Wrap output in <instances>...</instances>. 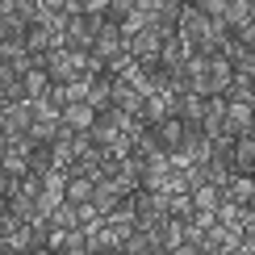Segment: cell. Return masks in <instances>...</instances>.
I'll return each mask as SVG.
<instances>
[{"mask_svg": "<svg viewBox=\"0 0 255 255\" xmlns=\"http://www.w3.org/2000/svg\"><path fill=\"white\" fill-rule=\"evenodd\" d=\"M172 113V92H155V97H146L142 101V109H138V122L142 126H159Z\"/></svg>", "mask_w": 255, "mask_h": 255, "instance_id": "12", "label": "cell"}, {"mask_svg": "<svg viewBox=\"0 0 255 255\" xmlns=\"http://www.w3.org/2000/svg\"><path fill=\"white\" fill-rule=\"evenodd\" d=\"M109 4H113V0H84V8H97V13H105Z\"/></svg>", "mask_w": 255, "mask_h": 255, "instance_id": "33", "label": "cell"}, {"mask_svg": "<svg viewBox=\"0 0 255 255\" xmlns=\"http://www.w3.org/2000/svg\"><path fill=\"white\" fill-rule=\"evenodd\" d=\"M251 122H255V105H251V101H230V109H226V130H222V134L243 138V134H251Z\"/></svg>", "mask_w": 255, "mask_h": 255, "instance_id": "8", "label": "cell"}, {"mask_svg": "<svg viewBox=\"0 0 255 255\" xmlns=\"http://www.w3.org/2000/svg\"><path fill=\"white\" fill-rule=\"evenodd\" d=\"M25 34H29V21L21 13H0V59L25 46Z\"/></svg>", "mask_w": 255, "mask_h": 255, "instance_id": "4", "label": "cell"}, {"mask_svg": "<svg viewBox=\"0 0 255 255\" xmlns=\"http://www.w3.org/2000/svg\"><path fill=\"white\" fill-rule=\"evenodd\" d=\"M243 21H251V0H230L226 4V25L239 29Z\"/></svg>", "mask_w": 255, "mask_h": 255, "instance_id": "24", "label": "cell"}, {"mask_svg": "<svg viewBox=\"0 0 255 255\" xmlns=\"http://www.w3.org/2000/svg\"><path fill=\"white\" fill-rule=\"evenodd\" d=\"M167 209H172L176 218H193V214H197V201H193V193H172Z\"/></svg>", "mask_w": 255, "mask_h": 255, "instance_id": "26", "label": "cell"}, {"mask_svg": "<svg viewBox=\"0 0 255 255\" xmlns=\"http://www.w3.org/2000/svg\"><path fill=\"white\" fill-rule=\"evenodd\" d=\"M50 46H63V38L55 34V29H46L42 21H34V25H29V34H25V50H34V55H46Z\"/></svg>", "mask_w": 255, "mask_h": 255, "instance_id": "15", "label": "cell"}, {"mask_svg": "<svg viewBox=\"0 0 255 255\" xmlns=\"http://www.w3.org/2000/svg\"><path fill=\"white\" fill-rule=\"evenodd\" d=\"M21 80H25V97H29V101H42V97L50 92V84H55V76H50L42 63H38V67H29Z\"/></svg>", "mask_w": 255, "mask_h": 255, "instance_id": "17", "label": "cell"}, {"mask_svg": "<svg viewBox=\"0 0 255 255\" xmlns=\"http://www.w3.org/2000/svg\"><path fill=\"white\" fill-rule=\"evenodd\" d=\"M243 255H255V209H251L247 226H243Z\"/></svg>", "mask_w": 255, "mask_h": 255, "instance_id": "30", "label": "cell"}, {"mask_svg": "<svg viewBox=\"0 0 255 255\" xmlns=\"http://www.w3.org/2000/svg\"><path fill=\"white\" fill-rule=\"evenodd\" d=\"M201 247H205V230H201L193 218H184V243H180V255H193Z\"/></svg>", "mask_w": 255, "mask_h": 255, "instance_id": "22", "label": "cell"}, {"mask_svg": "<svg viewBox=\"0 0 255 255\" xmlns=\"http://www.w3.org/2000/svg\"><path fill=\"white\" fill-rule=\"evenodd\" d=\"M97 105H88V101H71L67 105V109H63V122H71V126H76V130L84 134V130H92V122H97Z\"/></svg>", "mask_w": 255, "mask_h": 255, "instance_id": "16", "label": "cell"}, {"mask_svg": "<svg viewBox=\"0 0 255 255\" xmlns=\"http://www.w3.org/2000/svg\"><path fill=\"white\" fill-rule=\"evenodd\" d=\"M63 251H88V230L84 226L67 230V235H63Z\"/></svg>", "mask_w": 255, "mask_h": 255, "instance_id": "28", "label": "cell"}, {"mask_svg": "<svg viewBox=\"0 0 255 255\" xmlns=\"http://www.w3.org/2000/svg\"><path fill=\"white\" fill-rule=\"evenodd\" d=\"M172 113L184 118V122H205L209 97H201V92H180V97H172Z\"/></svg>", "mask_w": 255, "mask_h": 255, "instance_id": "9", "label": "cell"}, {"mask_svg": "<svg viewBox=\"0 0 255 255\" xmlns=\"http://www.w3.org/2000/svg\"><path fill=\"white\" fill-rule=\"evenodd\" d=\"M126 251H130V255H159V251H163V239H159V230L138 226V230L126 235Z\"/></svg>", "mask_w": 255, "mask_h": 255, "instance_id": "10", "label": "cell"}, {"mask_svg": "<svg viewBox=\"0 0 255 255\" xmlns=\"http://www.w3.org/2000/svg\"><path fill=\"white\" fill-rule=\"evenodd\" d=\"M201 251H209V255H235V251H243V230L226 226V222H214V226L205 230V247H201Z\"/></svg>", "mask_w": 255, "mask_h": 255, "instance_id": "2", "label": "cell"}, {"mask_svg": "<svg viewBox=\"0 0 255 255\" xmlns=\"http://www.w3.org/2000/svg\"><path fill=\"white\" fill-rule=\"evenodd\" d=\"M134 113H126V109H118V105H109V109H101L97 113V122H92V142L97 146H113L122 134H130L134 130Z\"/></svg>", "mask_w": 255, "mask_h": 255, "instance_id": "1", "label": "cell"}, {"mask_svg": "<svg viewBox=\"0 0 255 255\" xmlns=\"http://www.w3.org/2000/svg\"><path fill=\"white\" fill-rule=\"evenodd\" d=\"M188 55H197V42H193V38H184V34H172V38H163L159 63H163L167 71H176V67H180V63H184Z\"/></svg>", "mask_w": 255, "mask_h": 255, "instance_id": "7", "label": "cell"}, {"mask_svg": "<svg viewBox=\"0 0 255 255\" xmlns=\"http://www.w3.org/2000/svg\"><path fill=\"white\" fill-rule=\"evenodd\" d=\"M50 222H55L59 230H76L80 226V201H63L55 214H50Z\"/></svg>", "mask_w": 255, "mask_h": 255, "instance_id": "21", "label": "cell"}, {"mask_svg": "<svg viewBox=\"0 0 255 255\" xmlns=\"http://www.w3.org/2000/svg\"><path fill=\"white\" fill-rule=\"evenodd\" d=\"M8 101H25V80L13 63H0V105Z\"/></svg>", "mask_w": 255, "mask_h": 255, "instance_id": "11", "label": "cell"}, {"mask_svg": "<svg viewBox=\"0 0 255 255\" xmlns=\"http://www.w3.org/2000/svg\"><path fill=\"white\" fill-rule=\"evenodd\" d=\"M235 34H239V38H243V42H247V46L255 50V21H243V25L235 29Z\"/></svg>", "mask_w": 255, "mask_h": 255, "instance_id": "32", "label": "cell"}, {"mask_svg": "<svg viewBox=\"0 0 255 255\" xmlns=\"http://www.w3.org/2000/svg\"><path fill=\"white\" fill-rule=\"evenodd\" d=\"M38 59H42V67H46L59 84H67V80L80 76V67H76V50H71V46H50L46 55H38Z\"/></svg>", "mask_w": 255, "mask_h": 255, "instance_id": "6", "label": "cell"}, {"mask_svg": "<svg viewBox=\"0 0 255 255\" xmlns=\"http://www.w3.org/2000/svg\"><path fill=\"white\" fill-rule=\"evenodd\" d=\"M226 197H235V201H243V205H251V197H255V176L235 172V180L226 184Z\"/></svg>", "mask_w": 255, "mask_h": 255, "instance_id": "20", "label": "cell"}, {"mask_svg": "<svg viewBox=\"0 0 255 255\" xmlns=\"http://www.w3.org/2000/svg\"><path fill=\"white\" fill-rule=\"evenodd\" d=\"M59 122H63V118H38L34 126H29V134H34L38 142H55V134H59Z\"/></svg>", "mask_w": 255, "mask_h": 255, "instance_id": "25", "label": "cell"}, {"mask_svg": "<svg viewBox=\"0 0 255 255\" xmlns=\"http://www.w3.org/2000/svg\"><path fill=\"white\" fill-rule=\"evenodd\" d=\"M0 247L4 251H34V243H29V222L21 230H13V235H0Z\"/></svg>", "mask_w": 255, "mask_h": 255, "instance_id": "23", "label": "cell"}, {"mask_svg": "<svg viewBox=\"0 0 255 255\" xmlns=\"http://www.w3.org/2000/svg\"><path fill=\"white\" fill-rule=\"evenodd\" d=\"M235 172L255 176V130H251V134H243L239 142H235Z\"/></svg>", "mask_w": 255, "mask_h": 255, "instance_id": "18", "label": "cell"}, {"mask_svg": "<svg viewBox=\"0 0 255 255\" xmlns=\"http://www.w3.org/2000/svg\"><path fill=\"white\" fill-rule=\"evenodd\" d=\"M155 138H159V146H163V151H176V146L184 142V118L167 113V118L155 126Z\"/></svg>", "mask_w": 255, "mask_h": 255, "instance_id": "14", "label": "cell"}, {"mask_svg": "<svg viewBox=\"0 0 255 255\" xmlns=\"http://www.w3.org/2000/svg\"><path fill=\"white\" fill-rule=\"evenodd\" d=\"M222 197H226V188L214 184V180H205V184H197V188H193L197 209H218V205H222Z\"/></svg>", "mask_w": 255, "mask_h": 255, "instance_id": "19", "label": "cell"}, {"mask_svg": "<svg viewBox=\"0 0 255 255\" xmlns=\"http://www.w3.org/2000/svg\"><path fill=\"white\" fill-rule=\"evenodd\" d=\"M214 21H218V17H209L201 4H184V8H180V29H176V34H184V38L201 42L205 34H218V29H214Z\"/></svg>", "mask_w": 255, "mask_h": 255, "instance_id": "5", "label": "cell"}, {"mask_svg": "<svg viewBox=\"0 0 255 255\" xmlns=\"http://www.w3.org/2000/svg\"><path fill=\"white\" fill-rule=\"evenodd\" d=\"M126 50L138 59V63H159V50H163V34H159L155 25L138 29V34L126 38Z\"/></svg>", "mask_w": 255, "mask_h": 255, "instance_id": "3", "label": "cell"}, {"mask_svg": "<svg viewBox=\"0 0 255 255\" xmlns=\"http://www.w3.org/2000/svg\"><path fill=\"white\" fill-rule=\"evenodd\" d=\"M142 101H146V97H142V92H138L126 76H118V80H113V105H118V109H126V113H134V118H138Z\"/></svg>", "mask_w": 255, "mask_h": 255, "instance_id": "13", "label": "cell"}, {"mask_svg": "<svg viewBox=\"0 0 255 255\" xmlns=\"http://www.w3.org/2000/svg\"><path fill=\"white\" fill-rule=\"evenodd\" d=\"M251 209H255V197H251Z\"/></svg>", "mask_w": 255, "mask_h": 255, "instance_id": "34", "label": "cell"}, {"mask_svg": "<svg viewBox=\"0 0 255 255\" xmlns=\"http://www.w3.org/2000/svg\"><path fill=\"white\" fill-rule=\"evenodd\" d=\"M251 130H255V122H251Z\"/></svg>", "mask_w": 255, "mask_h": 255, "instance_id": "36", "label": "cell"}, {"mask_svg": "<svg viewBox=\"0 0 255 255\" xmlns=\"http://www.w3.org/2000/svg\"><path fill=\"white\" fill-rule=\"evenodd\" d=\"M134 63H138V59L130 55V50H122V55H113L109 63H105V71H109V76H113V80H118V76H126V71H130V67H134Z\"/></svg>", "mask_w": 255, "mask_h": 255, "instance_id": "27", "label": "cell"}, {"mask_svg": "<svg viewBox=\"0 0 255 255\" xmlns=\"http://www.w3.org/2000/svg\"><path fill=\"white\" fill-rule=\"evenodd\" d=\"M193 4H201L209 17H226V4H230V0H193Z\"/></svg>", "mask_w": 255, "mask_h": 255, "instance_id": "31", "label": "cell"}, {"mask_svg": "<svg viewBox=\"0 0 255 255\" xmlns=\"http://www.w3.org/2000/svg\"><path fill=\"white\" fill-rule=\"evenodd\" d=\"M184 4H193V0H184Z\"/></svg>", "mask_w": 255, "mask_h": 255, "instance_id": "35", "label": "cell"}, {"mask_svg": "<svg viewBox=\"0 0 255 255\" xmlns=\"http://www.w3.org/2000/svg\"><path fill=\"white\" fill-rule=\"evenodd\" d=\"M235 80H251V84H255V50L235 63Z\"/></svg>", "mask_w": 255, "mask_h": 255, "instance_id": "29", "label": "cell"}]
</instances>
